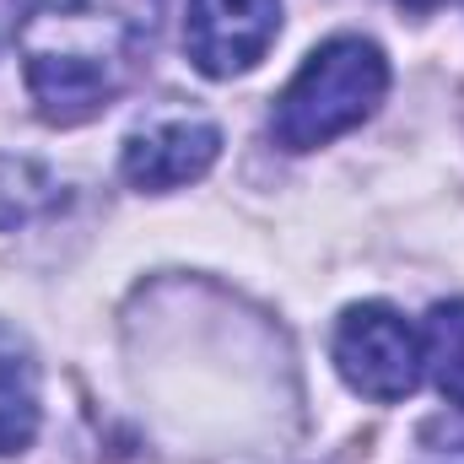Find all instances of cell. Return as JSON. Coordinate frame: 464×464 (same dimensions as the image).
Wrapping results in <instances>:
<instances>
[{
  "label": "cell",
  "instance_id": "1",
  "mask_svg": "<svg viewBox=\"0 0 464 464\" xmlns=\"http://www.w3.org/2000/svg\"><path fill=\"white\" fill-rule=\"evenodd\" d=\"M151 0H27L16 16L22 76L49 124H87L124 92Z\"/></svg>",
  "mask_w": 464,
  "mask_h": 464
},
{
  "label": "cell",
  "instance_id": "2",
  "mask_svg": "<svg viewBox=\"0 0 464 464\" xmlns=\"http://www.w3.org/2000/svg\"><path fill=\"white\" fill-rule=\"evenodd\" d=\"M389 92V60L378 44L367 38H330L319 44L303 71L286 82V92L276 98L270 135L286 151H314L330 146L335 135L356 130Z\"/></svg>",
  "mask_w": 464,
  "mask_h": 464
},
{
  "label": "cell",
  "instance_id": "3",
  "mask_svg": "<svg viewBox=\"0 0 464 464\" xmlns=\"http://www.w3.org/2000/svg\"><path fill=\"white\" fill-rule=\"evenodd\" d=\"M335 367L362 400L394 405L421 383V335L389 303H356L335 324Z\"/></svg>",
  "mask_w": 464,
  "mask_h": 464
},
{
  "label": "cell",
  "instance_id": "4",
  "mask_svg": "<svg viewBox=\"0 0 464 464\" xmlns=\"http://www.w3.org/2000/svg\"><path fill=\"white\" fill-rule=\"evenodd\" d=\"M281 33V0H189L184 49L206 76H243Z\"/></svg>",
  "mask_w": 464,
  "mask_h": 464
},
{
  "label": "cell",
  "instance_id": "5",
  "mask_svg": "<svg viewBox=\"0 0 464 464\" xmlns=\"http://www.w3.org/2000/svg\"><path fill=\"white\" fill-rule=\"evenodd\" d=\"M222 151V130L206 124V119H157L146 130H135L119 151V168L135 189H179V184H195L211 173Z\"/></svg>",
  "mask_w": 464,
  "mask_h": 464
},
{
  "label": "cell",
  "instance_id": "6",
  "mask_svg": "<svg viewBox=\"0 0 464 464\" xmlns=\"http://www.w3.org/2000/svg\"><path fill=\"white\" fill-rule=\"evenodd\" d=\"M38 432V362L0 324V454H22Z\"/></svg>",
  "mask_w": 464,
  "mask_h": 464
},
{
  "label": "cell",
  "instance_id": "7",
  "mask_svg": "<svg viewBox=\"0 0 464 464\" xmlns=\"http://www.w3.org/2000/svg\"><path fill=\"white\" fill-rule=\"evenodd\" d=\"M421 367L432 372L438 394L464 411V303H438L421 330Z\"/></svg>",
  "mask_w": 464,
  "mask_h": 464
},
{
  "label": "cell",
  "instance_id": "8",
  "mask_svg": "<svg viewBox=\"0 0 464 464\" xmlns=\"http://www.w3.org/2000/svg\"><path fill=\"white\" fill-rule=\"evenodd\" d=\"M421 464H464V432L459 427H449V432H443V421L427 427V432H421Z\"/></svg>",
  "mask_w": 464,
  "mask_h": 464
},
{
  "label": "cell",
  "instance_id": "9",
  "mask_svg": "<svg viewBox=\"0 0 464 464\" xmlns=\"http://www.w3.org/2000/svg\"><path fill=\"white\" fill-rule=\"evenodd\" d=\"M400 5H405V11H438L443 0H400Z\"/></svg>",
  "mask_w": 464,
  "mask_h": 464
}]
</instances>
